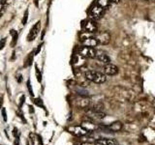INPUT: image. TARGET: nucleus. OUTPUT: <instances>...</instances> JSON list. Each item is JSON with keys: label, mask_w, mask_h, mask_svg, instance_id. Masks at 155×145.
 <instances>
[{"label": "nucleus", "mask_w": 155, "mask_h": 145, "mask_svg": "<svg viewBox=\"0 0 155 145\" xmlns=\"http://www.w3.org/2000/svg\"><path fill=\"white\" fill-rule=\"evenodd\" d=\"M86 79H88L96 84H103L107 80V76L103 72H96V71H87L85 72Z\"/></svg>", "instance_id": "f257e3e1"}, {"label": "nucleus", "mask_w": 155, "mask_h": 145, "mask_svg": "<svg viewBox=\"0 0 155 145\" xmlns=\"http://www.w3.org/2000/svg\"><path fill=\"white\" fill-rule=\"evenodd\" d=\"M97 54V51L94 47L81 46L79 47V55L84 58H95Z\"/></svg>", "instance_id": "f03ea898"}, {"label": "nucleus", "mask_w": 155, "mask_h": 145, "mask_svg": "<svg viewBox=\"0 0 155 145\" xmlns=\"http://www.w3.org/2000/svg\"><path fill=\"white\" fill-rule=\"evenodd\" d=\"M95 38H96V40L98 41L99 45H108L110 41V33L107 31L98 33L95 36Z\"/></svg>", "instance_id": "7ed1b4c3"}, {"label": "nucleus", "mask_w": 155, "mask_h": 145, "mask_svg": "<svg viewBox=\"0 0 155 145\" xmlns=\"http://www.w3.org/2000/svg\"><path fill=\"white\" fill-rule=\"evenodd\" d=\"M40 24H41V21H39L32 26V28L30 29V31H29V34L27 36V41L28 42H31V41L35 40V39H36V37L38 36V34H39V31H40Z\"/></svg>", "instance_id": "20e7f679"}, {"label": "nucleus", "mask_w": 155, "mask_h": 145, "mask_svg": "<svg viewBox=\"0 0 155 145\" xmlns=\"http://www.w3.org/2000/svg\"><path fill=\"white\" fill-rule=\"evenodd\" d=\"M118 72V68L117 66H115L114 64H111V63H109V64H106L103 68V74H105L106 76H114Z\"/></svg>", "instance_id": "39448f33"}, {"label": "nucleus", "mask_w": 155, "mask_h": 145, "mask_svg": "<svg viewBox=\"0 0 155 145\" xmlns=\"http://www.w3.org/2000/svg\"><path fill=\"white\" fill-rule=\"evenodd\" d=\"M103 12H104V9L101 6H99L98 4H96L90 10V17L93 19H98L102 17Z\"/></svg>", "instance_id": "423d86ee"}, {"label": "nucleus", "mask_w": 155, "mask_h": 145, "mask_svg": "<svg viewBox=\"0 0 155 145\" xmlns=\"http://www.w3.org/2000/svg\"><path fill=\"white\" fill-rule=\"evenodd\" d=\"M69 130H70L71 134H75V135H78V137L85 135L87 133H88V130H85L84 127H82V126H74V127H70Z\"/></svg>", "instance_id": "0eeeda50"}, {"label": "nucleus", "mask_w": 155, "mask_h": 145, "mask_svg": "<svg viewBox=\"0 0 155 145\" xmlns=\"http://www.w3.org/2000/svg\"><path fill=\"white\" fill-rule=\"evenodd\" d=\"M84 29L86 32H90V33H94L97 30V24L92 19H88L84 23Z\"/></svg>", "instance_id": "6e6552de"}, {"label": "nucleus", "mask_w": 155, "mask_h": 145, "mask_svg": "<svg viewBox=\"0 0 155 145\" xmlns=\"http://www.w3.org/2000/svg\"><path fill=\"white\" fill-rule=\"evenodd\" d=\"M87 114L89 115V117L93 118V119H103L105 118L106 114L101 112V111L98 110H95V109H92L90 108L89 110H87Z\"/></svg>", "instance_id": "1a4fd4ad"}, {"label": "nucleus", "mask_w": 155, "mask_h": 145, "mask_svg": "<svg viewBox=\"0 0 155 145\" xmlns=\"http://www.w3.org/2000/svg\"><path fill=\"white\" fill-rule=\"evenodd\" d=\"M81 43H82V46H86V47H94V48H95V47L99 45V43L96 40L95 37L84 39V40L81 41Z\"/></svg>", "instance_id": "9d476101"}, {"label": "nucleus", "mask_w": 155, "mask_h": 145, "mask_svg": "<svg viewBox=\"0 0 155 145\" xmlns=\"http://www.w3.org/2000/svg\"><path fill=\"white\" fill-rule=\"evenodd\" d=\"M96 59L98 60L99 62L101 63H103V64H109V63H110V58L106 54V53L104 52H97V54H96Z\"/></svg>", "instance_id": "9b49d317"}, {"label": "nucleus", "mask_w": 155, "mask_h": 145, "mask_svg": "<svg viewBox=\"0 0 155 145\" xmlns=\"http://www.w3.org/2000/svg\"><path fill=\"white\" fill-rule=\"evenodd\" d=\"M97 143H99L101 145H118L115 140H114V139H106V138L99 139L98 141H97Z\"/></svg>", "instance_id": "f8f14e48"}, {"label": "nucleus", "mask_w": 155, "mask_h": 145, "mask_svg": "<svg viewBox=\"0 0 155 145\" xmlns=\"http://www.w3.org/2000/svg\"><path fill=\"white\" fill-rule=\"evenodd\" d=\"M34 55H35V52L34 51H31L30 53L28 54V56H27V58L25 60H24V66H31L32 65V62H33V58H34Z\"/></svg>", "instance_id": "ddd939ff"}, {"label": "nucleus", "mask_w": 155, "mask_h": 145, "mask_svg": "<svg viewBox=\"0 0 155 145\" xmlns=\"http://www.w3.org/2000/svg\"><path fill=\"white\" fill-rule=\"evenodd\" d=\"M10 33H11V35H12V38H13V40H12V47H15L16 46V44L18 42V34L16 30H14V29H12L11 31H10Z\"/></svg>", "instance_id": "4468645a"}, {"label": "nucleus", "mask_w": 155, "mask_h": 145, "mask_svg": "<svg viewBox=\"0 0 155 145\" xmlns=\"http://www.w3.org/2000/svg\"><path fill=\"white\" fill-rule=\"evenodd\" d=\"M110 2V0H98L97 4H98L99 6H101L103 9H105L107 7H109Z\"/></svg>", "instance_id": "2eb2a0df"}, {"label": "nucleus", "mask_w": 155, "mask_h": 145, "mask_svg": "<svg viewBox=\"0 0 155 145\" xmlns=\"http://www.w3.org/2000/svg\"><path fill=\"white\" fill-rule=\"evenodd\" d=\"M35 68H36V77H37V80L39 82H41L42 81V74H41V72H40V70H39V68L37 66H35Z\"/></svg>", "instance_id": "dca6fc26"}, {"label": "nucleus", "mask_w": 155, "mask_h": 145, "mask_svg": "<svg viewBox=\"0 0 155 145\" xmlns=\"http://www.w3.org/2000/svg\"><path fill=\"white\" fill-rule=\"evenodd\" d=\"M28 14H29V11H28V9H27L26 11H25V13H24V16H23V18H22V24H23V25H25V24L27 23Z\"/></svg>", "instance_id": "f3484780"}, {"label": "nucleus", "mask_w": 155, "mask_h": 145, "mask_svg": "<svg viewBox=\"0 0 155 145\" xmlns=\"http://www.w3.org/2000/svg\"><path fill=\"white\" fill-rule=\"evenodd\" d=\"M26 85H27V89H28V92L30 96H33L34 93H33V90H32V87H31V83H30V79H28L27 82H26Z\"/></svg>", "instance_id": "a211bd4d"}, {"label": "nucleus", "mask_w": 155, "mask_h": 145, "mask_svg": "<svg viewBox=\"0 0 155 145\" xmlns=\"http://www.w3.org/2000/svg\"><path fill=\"white\" fill-rule=\"evenodd\" d=\"M34 103H35L38 106H42V108H44V105H43V101H42V99L37 98V99L34 100Z\"/></svg>", "instance_id": "6ab92c4d"}, {"label": "nucleus", "mask_w": 155, "mask_h": 145, "mask_svg": "<svg viewBox=\"0 0 155 145\" xmlns=\"http://www.w3.org/2000/svg\"><path fill=\"white\" fill-rule=\"evenodd\" d=\"M6 38L2 39V40H0V50H3V48L5 47V45H6Z\"/></svg>", "instance_id": "aec40b11"}, {"label": "nucleus", "mask_w": 155, "mask_h": 145, "mask_svg": "<svg viewBox=\"0 0 155 145\" xmlns=\"http://www.w3.org/2000/svg\"><path fill=\"white\" fill-rule=\"evenodd\" d=\"M1 109H2V116H3V119H4V121H7V113H6V109H5L4 108H2Z\"/></svg>", "instance_id": "412c9836"}, {"label": "nucleus", "mask_w": 155, "mask_h": 145, "mask_svg": "<svg viewBox=\"0 0 155 145\" xmlns=\"http://www.w3.org/2000/svg\"><path fill=\"white\" fill-rule=\"evenodd\" d=\"M24 100H25V96L22 95V96L21 97V103H19V108H21V106H22V105H23V103H24Z\"/></svg>", "instance_id": "4be33fe9"}, {"label": "nucleus", "mask_w": 155, "mask_h": 145, "mask_svg": "<svg viewBox=\"0 0 155 145\" xmlns=\"http://www.w3.org/2000/svg\"><path fill=\"white\" fill-rule=\"evenodd\" d=\"M42 47H43V44H40V45L38 46L37 50H36V51H35V55L39 54V52H40V50H42Z\"/></svg>", "instance_id": "5701e85b"}, {"label": "nucleus", "mask_w": 155, "mask_h": 145, "mask_svg": "<svg viewBox=\"0 0 155 145\" xmlns=\"http://www.w3.org/2000/svg\"><path fill=\"white\" fill-rule=\"evenodd\" d=\"M17 80L18 82H21L22 81V79H21V75H18V76H17Z\"/></svg>", "instance_id": "b1692460"}, {"label": "nucleus", "mask_w": 155, "mask_h": 145, "mask_svg": "<svg viewBox=\"0 0 155 145\" xmlns=\"http://www.w3.org/2000/svg\"><path fill=\"white\" fill-rule=\"evenodd\" d=\"M2 104H3V98L0 96V108H2Z\"/></svg>", "instance_id": "393cba45"}, {"label": "nucleus", "mask_w": 155, "mask_h": 145, "mask_svg": "<svg viewBox=\"0 0 155 145\" xmlns=\"http://www.w3.org/2000/svg\"><path fill=\"white\" fill-rule=\"evenodd\" d=\"M6 1H7V0H1V4H2V5H5Z\"/></svg>", "instance_id": "a878e982"}, {"label": "nucleus", "mask_w": 155, "mask_h": 145, "mask_svg": "<svg viewBox=\"0 0 155 145\" xmlns=\"http://www.w3.org/2000/svg\"><path fill=\"white\" fill-rule=\"evenodd\" d=\"M110 1H113V2H114V3H118V2H119V0H110Z\"/></svg>", "instance_id": "bb28decb"}, {"label": "nucleus", "mask_w": 155, "mask_h": 145, "mask_svg": "<svg viewBox=\"0 0 155 145\" xmlns=\"http://www.w3.org/2000/svg\"><path fill=\"white\" fill-rule=\"evenodd\" d=\"M81 145H90V144H88V143H84V144H81Z\"/></svg>", "instance_id": "cd10ccee"}, {"label": "nucleus", "mask_w": 155, "mask_h": 145, "mask_svg": "<svg viewBox=\"0 0 155 145\" xmlns=\"http://www.w3.org/2000/svg\"><path fill=\"white\" fill-rule=\"evenodd\" d=\"M26 145H30V144H29V143H28V142H27V144H26Z\"/></svg>", "instance_id": "c85d7f7f"}]
</instances>
